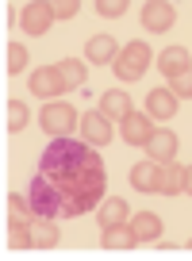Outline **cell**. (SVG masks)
<instances>
[{"instance_id": "cell-1", "label": "cell", "mask_w": 192, "mask_h": 261, "mask_svg": "<svg viewBox=\"0 0 192 261\" xmlns=\"http://www.w3.org/2000/svg\"><path fill=\"white\" fill-rule=\"evenodd\" d=\"M104 188H108V169L96 146L62 135L42 150L27 200L42 219H73V215L92 212L104 200Z\"/></svg>"}, {"instance_id": "cell-2", "label": "cell", "mask_w": 192, "mask_h": 261, "mask_svg": "<svg viewBox=\"0 0 192 261\" xmlns=\"http://www.w3.org/2000/svg\"><path fill=\"white\" fill-rule=\"evenodd\" d=\"M150 62H154V50H150V42H142V39H135V42H127V46L115 54V62H112V69H115V77L119 81H138V77L150 69Z\"/></svg>"}, {"instance_id": "cell-3", "label": "cell", "mask_w": 192, "mask_h": 261, "mask_svg": "<svg viewBox=\"0 0 192 261\" xmlns=\"http://www.w3.org/2000/svg\"><path fill=\"white\" fill-rule=\"evenodd\" d=\"M39 127L46 130V135H54V139H62V135H69L73 127H81V115L73 112L69 104H58L54 100V104H46L39 112Z\"/></svg>"}, {"instance_id": "cell-4", "label": "cell", "mask_w": 192, "mask_h": 261, "mask_svg": "<svg viewBox=\"0 0 192 261\" xmlns=\"http://www.w3.org/2000/svg\"><path fill=\"white\" fill-rule=\"evenodd\" d=\"M54 19H58V16H54V8H50V0H31V4L19 12V27H23L27 35H35V39H39V35H46Z\"/></svg>"}, {"instance_id": "cell-5", "label": "cell", "mask_w": 192, "mask_h": 261, "mask_svg": "<svg viewBox=\"0 0 192 261\" xmlns=\"http://www.w3.org/2000/svg\"><path fill=\"white\" fill-rule=\"evenodd\" d=\"M154 130H158V127H154V119H150V115H142V112H135V108L119 119V135H123L127 146H146Z\"/></svg>"}, {"instance_id": "cell-6", "label": "cell", "mask_w": 192, "mask_h": 261, "mask_svg": "<svg viewBox=\"0 0 192 261\" xmlns=\"http://www.w3.org/2000/svg\"><path fill=\"white\" fill-rule=\"evenodd\" d=\"M81 135H85L88 146H108V142H112V119H108L100 108H96V112H85L81 115Z\"/></svg>"}, {"instance_id": "cell-7", "label": "cell", "mask_w": 192, "mask_h": 261, "mask_svg": "<svg viewBox=\"0 0 192 261\" xmlns=\"http://www.w3.org/2000/svg\"><path fill=\"white\" fill-rule=\"evenodd\" d=\"M177 23V8L169 4V0H146L142 4V27L146 31H169V27Z\"/></svg>"}, {"instance_id": "cell-8", "label": "cell", "mask_w": 192, "mask_h": 261, "mask_svg": "<svg viewBox=\"0 0 192 261\" xmlns=\"http://www.w3.org/2000/svg\"><path fill=\"white\" fill-rule=\"evenodd\" d=\"M65 89H69V85H65L58 65H39L31 73V92H39V96H58V92H65Z\"/></svg>"}, {"instance_id": "cell-9", "label": "cell", "mask_w": 192, "mask_h": 261, "mask_svg": "<svg viewBox=\"0 0 192 261\" xmlns=\"http://www.w3.org/2000/svg\"><path fill=\"white\" fill-rule=\"evenodd\" d=\"M146 154H150V162L169 165L177 158V135H173V130H154L150 142H146Z\"/></svg>"}, {"instance_id": "cell-10", "label": "cell", "mask_w": 192, "mask_h": 261, "mask_svg": "<svg viewBox=\"0 0 192 261\" xmlns=\"http://www.w3.org/2000/svg\"><path fill=\"white\" fill-rule=\"evenodd\" d=\"M146 115L150 119H173L177 115V92L173 89H154L146 96Z\"/></svg>"}, {"instance_id": "cell-11", "label": "cell", "mask_w": 192, "mask_h": 261, "mask_svg": "<svg viewBox=\"0 0 192 261\" xmlns=\"http://www.w3.org/2000/svg\"><path fill=\"white\" fill-rule=\"evenodd\" d=\"M115 54H119V46H115L112 35H92V39H88V46H85V58H88V62H96V65L115 62Z\"/></svg>"}, {"instance_id": "cell-12", "label": "cell", "mask_w": 192, "mask_h": 261, "mask_svg": "<svg viewBox=\"0 0 192 261\" xmlns=\"http://www.w3.org/2000/svg\"><path fill=\"white\" fill-rule=\"evenodd\" d=\"M158 65H161L165 77H177V73H184V69H192V54L184 46H169V50H161Z\"/></svg>"}, {"instance_id": "cell-13", "label": "cell", "mask_w": 192, "mask_h": 261, "mask_svg": "<svg viewBox=\"0 0 192 261\" xmlns=\"http://www.w3.org/2000/svg\"><path fill=\"white\" fill-rule=\"evenodd\" d=\"M131 230H135L138 242H154V238H161V219L154 212H135L131 215Z\"/></svg>"}, {"instance_id": "cell-14", "label": "cell", "mask_w": 192, "mask_h": 261, "mask_svg": "<svg viewBox=\"0 0 192 261\" xmlns=\"http://www.w3.org/2000/svg\"><path fill=\"white\" fill-rule=\"evenodd\" d=\"M158 177H161V165L158 162H138L131 169V185L138 192H158Z\"/></svg>"}, {"instance_id": "cell-15", "label": "cell", "mask_w": 192, "mask_h": 261, "mask_svg": "<svg viewBox=\"0 0 192 261\" xmlns=\"http://www.w3.org/2000/svg\"><path fill=\"white\" fill-rule=\"evenodd\" d=\"M158 192H161V196H177V192H184V165H177V162L161 165Z\"/></svg>"}, {"instance_id": "cell-16", "label": "cell", "mask_w": 192, "mask_h": 261, "mask_svg": "<svg viewBox=\"0 0 192 261\" xmlns=\"http://www.w3.org/2000/svg\"><path fill=\"white\" fill-rule=\"evenodd\" d=\"M31 238H35V246L39 250H50V246H58V219H42V215H35V223H31Z\"/></svg>"}, {"instance_id": "cell-17", "label": "cell", "mask_w": 192, "mask_h": 261, "mask_svg": "<svg viewBox=\"0 0 192 261\" xmlns=\"http://www.w3.org/2000/svg\"><path fill=\"white\" fill-rule=\"evenodd\" d=\"M100 230H108V227H115V223H127V200H119V196H112V200H104L100 204Z\"/></svg>"}, {"instance_id": "cell-18", "label": "cell", "mask_w": 192, "mask_h": 261, "mask_svg": "<svg viewBox=\"0 0 192 261\" xmlns=\"http://www.w3.org/2000/svg\"><path fill=\"white\" fill-rule=\"evenodd\" d=\"M35 223V207L23 196H8V227H31Z\"/></svg>"}, {"instance_id": "cell-19", "label": "cell", "mask_w": 192, "mask_h": 261, "mask_svg": "<svg viewBox=\"0 0 192 261\" xmlns=\"http://www.w3.org/2000/svg\"><path fill=\"white\" fill-rule=\"evenodd\" d=\"M100 112L108 115V119H123V115L131 112V96L127 92H104V96H100Z\"/></svg>"}, {"instance_id": "cell-20", "label": "cell", "mask_w": 192, "mask_h": 261, "mask_svg": "<svg viewBox=\"0 0 192 261\" xmlns=\"http://www.w3.org/2000/svg\"><path fill=\"white\" fill-rule=\"evenodd\" d=\"M135 230H131V223H115V227L104 230V246L108 250H127V246H135Z\"/></svg>"}, {"instance_id": "cell-21", "label": "cell", "mask_w": 192, "mask_h": 261, "mask_svg": "<svg viewBox=\"0 0 192 261\" xmlns=\"http://www.w3.org/2000/svg\"><path fill=\"white\" fill-rule=\"evenodd\" d=\"M58 69H62V77H65V85H69V89L85 85V77H88V65L77 62V58H65V62H58Z\"/></svg>"}, {"instance_id": "cell-22", "label": "cell", "mask_w": 192, "mask_h": 261, "mask_svg": "<svg viewBox=\"0 0 192 261\" xmlns=\"http://www.w3.org/2000/svg\"><path fill=\"white\" fill-rule=\"evenodd\" d=\"M4 123H8V130H23L27 127V104H23V100H8V108H4Z\"/></svg>"}, {"instance_id": "cell-23", "label": "cell", "mask_w": 192, "mask_h": 261, "mask_svg": "<svg viewBox=\"0 0 192 261\" xmlns=\"http://www.w3.org/2000/svg\"><path fill=\"white\" fill-rule=\"evenodd\" d=\"M4 65H8V73H23V65H27V46H19V42H8Z\"/></svg>"}, {"instance_id": "cell-24", "label": "cell", "mask_w": 192, "mask_h": 261, "mask_svg": "<svg viewBox=\"0 0 192 261\" xmlns=\"http://www.w3.org/2000/svg\"><path fill=\"white\" fill-rule=\"evenodd\" d=\"M127 12V0H96V16L104 19H119Z\"/></svg>"}, {"instance_id": "cell-25", "label": "cell", "mask_w": 192, "mask_h": 261, "mask_svg": "<svg viewBox=\"0 0 192 261\" xmlns=\"http://www.w3.org/2000/svg\"><path fill=\"white\" fill-rule=\"evenodd\" d=\"M169 89L177 92V100H192V69H184V73H177V77H169Z\"/></svg>"}, {"instance_id": "cell-26", "label": "cell", "mask_w": 192, "mask_h": 261, "mask_svg": "<svg viewBox=\"0 0 192 261\" xmlns=\"http://www.w3.org/2000/svg\"><path fill=\"white\" fill-rule=\"evenodd\" d=\"M8 246H16V250H31V246H35L31 227H8Z\"/></svg>"}, {"instance_id": "cell-27", "label": "cell", "mask_w": 192, "mask_h": 261, "mask_svg": "<svg viewBox=\"0 0 192 261\" xmlns=\"http://www.w3.org/2000/svg\"><path fill=\"white\" fill-rule=\"evenodd\" d=\"M50 8H54L58 19H73L77 8H81V0H50Z\"/></svg>"}, {"instance_id": "cell-28", "label": "cell", "mask_w": 192, "mask_h": 261, "mask_svg": "<svg viewBox=\"0 0 192 261\" xmlns=\"http://www.w3.org/2000/svg\"><path fill=\"white\" fill-rule=\"evenodd\" d=\"M184 192L192 196V165H184Z\"/></svg>"}]
</instances>
